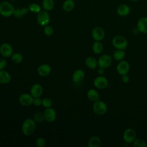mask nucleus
Returning <instances> with one entry per match:
<instances>
[{
    "mask_svg": "<svg viewBox=\"0 0 147 147\" xmlns=\"http://www.w3.org/2000/svg\"><path fill=\"white\" fill-rule=\"evenodd\" d=\"M92 110L97 115H103L107 111V106L105 102L98 99L94 102L92 106Z\"/></svg>",
    "mask_w": 147,
    "mask_h": 147,
    "instance_id": "20e7f679",
    "label": "nucleus"
},
{
    "mask_svg": "<svg viewBox=\"0 0 147 147\" xmlns=\"http://www.w3.org/2000/svg\"><path fill=\"white\" fill-rule=\"evenodd\" d=\"M139 33H140V32H139V30H138V29H137V27L132 29V33H133V34H138Z\"/></svg>",
    "mask_w": 147,
    "mask_h": 147,
    "instance_id": "58836bf2",
    "label": "nucleus"
},
{
    "mask_svg": "<svg viewBox=\"0 0 147 147\" xmlns=\"http://www.w3.org/2000/svg\"><path fill=\"white\" fill-rule=\"evenodd\" d=\"M42 105L45 108L51 107L52 105V102L51 99L48 98H45L42 100Z\"/></svg>",
    "mask_w": 147,
    "mask_h": 147,
    "instance_id": "2f4dec72",
    "label": "nucleus"
},
{
    "mask_svg": "<svg viewBox=\"0 0 147 147\" xmlns=\"http://www.w3.org/2000/svg\"><path fill=\"white\" fill-rule=\"evenodd\" d=\"M11 59L13 62L15 64H19L22 61L23 56L20 53H14L11 56Z\"/></svg>",
    "mask_w": 147,
    "mask_h": 147,
    "instance_id": "cd10ccee",
    "label": "nucleus"
},
{
    "mask_svg": "<svg viewBox=\"0 0 147 147\" xmlns=\"http://www.w3.org/2000/svg\"><path fill=\"white\" fill-rule=\"evenodd\" d=\"M33 104L37 107L40 106L41 105H42V100L39 98H34L33 99Z\"/></svg>",
    "mask_w": 147,
    "mask_h": 147,
    "instance_id": "f704fd0d",
    "label": "nucleus"
},
{
    "mask_svg": "<svg viewBox=\"0 0 147 147\" xmlns=\"http://www.w3.org/2000/svg\"><path fill=\"white\" fill-rule=\"evenodd\" d=\"M46 141L43 137H38L36 141V145L37 147H43L45 145Z\"/></svg>",
    "mask_w": 147,
    "mask_h": 147,
    "instance_id": "72a5a7b5",
    "label": "nucleus"
},
{
    "mask_svg": "<svg viewBox=\"0 0 147 147\" xmlns=\"http://www.w3.org/2000/svg\"><path fill=\"white\" fill-rule=\"evenodd\" d=\"M126 56V52L125 50L122 49H116L113 54V58L118 61L123 60Z\"/></svg>",
    "mask_w": 147,
    "mask_h": 147,
    "instance_id": "5701e85b",
    "label": "nucleus"
},
{
    "mask_svg": "<svg viewBox=\"0 0 147 147\" xmlns=\"http://www.w3.org/2000/svg\"><path fill=\"white\" fill-rule=\"evenodd\" d=\"M128 1L130 2H136L138 1L139 0H128Z\"/></svg>",
    "mask_w": 147,
    "mask_h": 147,
    "instance_id": "ea45409f",
    "label": "nucleus"
},
{
    "mask_svg": "<svg viewBox=\"0 0 147 147\" xmlns=\"http://www.w3.org/2000/svg\"><path fill=\"white\" fill-rule=\"evenodd\" d=\"M121 80L123 83H127L130 80V77L127 74L122 75L121 77Z\"/></svg>",
    "mask_w": 147,
    "mask_h": 147,
    "instance_id": "e433bc0d",
    "label": "nucleus"
},
{
    "mask_svg": "<svg viewBox=\"0 0 147 147\" xmlns=\"http://www.w3.org/2000/svg\"><path fill=\"white\" fill-rule=\"evenodd\" d=\"M28 9L29 10L34 13H38L41 10V6L38 4L35 3H30L28 6Z\"/></svg>",
    "mask_w": 147,
    "mask_h": 147,
    "instance_id": "c85d7f7f",
    "label": "nucleus"
},
{
    "mask_svg": "<svg viewBox=\"0 0 147 147\" xmlns=\"http://www.w3.org/2000/svg\"><path fill=\"white\" fill-rule=\"evenodd\" d=\"M101 145L102 141L98 136H92L88 140V146L89 147H100Z\"/></svg>",
    "mask_w": 147,
    "mask_h": 147,
    "instance_id": "412c9836",
    "label": "nucleus"
},
{
    "mask_svg": "<svg viewBox=\"0 0 147 147\" xmlns=\"http://www.w3.org/2000/svg\"><path fill=\"white\" fill-rule=\"evenodd\" d=\"M34 98L29 94H22L19 97L20 103L24 106H29L33 104Z\"/></svg>",
    "mask_w": 147,
    "mask_h": 147,
    "instance_id": "ddd939ff",
    "label": "nucleus"
},
{
    "mask_svg": "<svg viewBox=\"0 0 147 147\" xmlns=\"http://www.w3.org/2000/svg\"><path fill=\"white\" fill-rule=\"evenodd\" d=\"M92 49L94 53L96 54L100 53L103 49V45L100 41H95L92 45Z\"/></svg>",
    "mask_w": 147,
    "mask_h": 147,
    "instance_id": "a878e982",
    "label": "nucleus"
},
{
    "mask_svg": "<svg viewBox=\"0 0 147 147\" xmlns=\"http://www.w3.org/2000/svg\"><path fill=\"white\" fill-rule=\"evenodd\" d=\"M91 35L92 38L95 41H100L104 38L105 32L102 28L100 26H96L92 30Z\"/></svg>",
    "mask_w": 147,
    "mask_h": 147,
    "instance_id": "9d476101",
    "label": "nucleus"
},
{
    "mask_svg": "<svg viewBox=\"0 0 147 147\" xmlns=\"http://www.w3.org/2000/svg\"><path fill=\"white\" fill-rule=\"evenodd\" d=\"M85 64L90 69H95L98 66V60L94 57L89 56L85 60Z\"/></svg>",
    "mask_w": 147,
    "mask_h": 147,
    "instance_id": "aec40b11",
    "label": "nucleus"
},
{
    "mask_svg": "<svg viewBox=\"0 0 147 147\" xmlns=\"http://www.w3.org/2000/svg\"><path fill=\"white\" fill-rule=\"evenodd\" d=\"M42 6L46 11L52 10L54 7V1L53 0H42Z\"/></svg>",
    "mask_w": 147,
    "mask_h": 147,
    "instance_id": "bb28decb",
    "label": "nucleus"
},
{
    "mask_svg": "<svg viewBox=\"0 0 147 147\" xmlns=\"http://www.w3.org/2000/svg\"><path fill=\"white\" fill-rule=\"evenodd\" d=\"M51 72V68L49 65L47 64H43L40 65L37 68V72L41 76H47Z\"/></svg>",
    "mask_w": 147,
    "mask_h": 147,
    "instance_id": "f3484780",
    "label": "nucleus"
},
{
    "mask_svg": "<svg viewBox=\"0 0 147 147\" xmlns=\"http://www.w3.org/2000/svg\"><path fill=\"white\" fill-rule=\"evenodd\" d=\"M134 147H146L147 144L142 138H136L133 142Z\"/></svg>",
    "mask_w": 147,
    "mask_h": 147,
    "instance_id": "c756f323",
    "label": "nucleus"
},
{
    "mask_svg": "<svg viewBox=\"0 0 147 147\" xmlns=\"http://www.w3.org/2000/svg\"><path fill=\"white\" fill-rule=\"evenodd\" d=\"M75 5V4L74 0H65L63 3L62 7L64 11L70 12L74 9Z\"/></svg>",
    "mask_w": 147,
    "mask_h": 147,
    "instance_id": "4be33fe9",
    "label": "nucleus"
},
{
    "mask_svg": "<svg viewBox=\"0 0 147 147\" xmlns=\"http://www.w3.org/2000/svg\"><path fill=\"white\" fill-rule=\"evenodd\" d=\"M105 72V68L102 67H99L97 69V73L99 75H103Z\"/></svg>",
    "mask_w": 147,
    "mask_h": 147,
    "instance_id": "4c0bfd02",
    "label": "nucleus"
},
{
    "mask_svg": "<svg viewBox=\"0 0 147 147\" xmlns=\"http://www.w3.org/2000/svg\"><path fill=\"white\" fill-rule=\"evenodd\" d=\"M37 23L41 26H46L48 25L50 21V16L48 11L45 10H41L37 16Z\"/></svg>",
    "mask_w": 147,
    "mask_h": 147,
    "instance_id": "39448f33",
    "label": "nucleus"
},
{
    "mask_svg": "<svg viewBox=\"0 0 147 147\" xmlns=\"http://www.w3.org/2000/svg\"><path fill=\"white\" fill-rule=\"evenodd\" d=\"M7 65V62L4 59H0V70L3 69Z\"/></svg>",
    "mask_w": 147,
    "mask_h": 147,
    "instance_id": "c9c22d12",
    "label": "nucleus"
},
{
    "mask_svg": "<svg viewBox=\"0 0 147 147\" xmlns=\"http://www.w3.org/2000/svg\"><path fill=\"white\" fill-rule=\"evenodd\" d=\"M137 28L140 33L146 34L147 33V17H141L137 22Z\"/></svg>",
    "mask_w": 147,
    "mask_h": 147,
    "instance_id": "2eb2a0df",
    "label": "nucleus"
},
{
    "mask_svg": "<svg viewBox=\"0 0 147 147\" xmlns=\"http://www.w3.org/2000/svg\"><path fill=\"white\" fill-rule=\"evenodd\" d=\"M28 11H29V9L25 7H22L21 9L17 8V9H15L13 15L15 17L17 18H20L22 17L23 16H24L25 14H26Z\"/></svg>",
    "mask_w": 147,
    "mask_h": 147,
    "instance_id": "393cba45",
    "label": "nucleus"
},
{
    "mask_svg": "<svg viewBox=\"0 0 147 147\" xmlns=\"http://www.w3.org/2000/svg\"><path fill=\"white\" fill-rule=\"evenodd\" d=\"M22 131L25 136H30L35 131L36 128V121L33 119L28 118L22 124Z\"/></svg>",
    "mask_w": 147,
    "mask_h": 147,
    "instance_id": "f257e3e1",
    "label": "nucleus"
},
{
    "mask_svg": "<svg viewBox=\"0 0 147 147\" xmlns=\"http://www.w3.org/2000/svg\"><path fill=\"white\" fill-rule=\"evenodd\" d=\"M43 92V88L40 84H33L30 89V94L33 98L40 97Z\"/></svg>",
    "mask_w": 147,
    "mask_h": 147,
    "instance_id": "dca6fc26",
    "label": "nucleus"
},
{
    "mask_svg": "<svg viewBox=\"0 0 147 147\" xmlns=\"http://www.w3.org/2000/svg\"><path fill=\"white\" fill-rule=\"evenodd\" d=\"M11 77L10 74L3 70H0V83L1 84H7L10 82Z\"/></svg>",
    "mask_w": 147,
    "mask_h": 147,
    "instance_id": "6ab92c4d",
    "label": "nucleus"
},
{
    "mask_svg": "<svg viewBox=\"0 0 147 147\" xmlns=\"http://www.w3.org/2000/svg\"><path fill=\"white\" fill-rule=\"evenodd\" d=\"M87 95L88 99L93 102L96 101L97 100L99 99V95L98 92L95 89L89 90L87 92Z\"/></svg>",
    "mask_w": 147,
    "mask_h": 147,
    "instance_id": "b1692460",
    "label": "nucleus"
},
{
    "mask_svg": "<svg viewBox=\"0 0 147 147\" xmlns=\"http://www.w3.org/2000/svg\"><path fill=\"white\" fill-rule=\"evenodd\" d=\"M137 135L134 130L131 128L126 129L123 133V140L127 144H131L136 138Z\"/></svg>",
    "mask_w": 147,
    "mask_h": 147,
    "instance_id": "0eeeda50",
    "label": "nucleus"
},
{
    "mask_svg": "<svg viewBox=\"0 0 147 147\" xmlns=\"http://www.w3.org/2000/svg\"><path fill=\"white\" fill-rule=\"evenodd\" d=\"M33 119L38 122H42L44 119V114L41 113H37L34 115L33 117Z\"/></svg>",
    "mask_w": 147,
    "mask_h": 147,
    "instance_id": "473e14b6",
    "label": "nucleus"
},
{
    "mask_svg": "<svg viewBox=\"0 0 147 147\" xmlns=\"http://www.w3.org/2000/svg\"><path fill=\"white\" fill-rule=\"evenodd\" d=\"M15 8L10 2L3 1L0 3V14L5 17H10L13 15Z\"/></svg>",
    "mask_w": 147,
    "mask_h": 147,
    "instance_id": "f03ea898",
    "label": "nucleus"
},
{
    "mask_svg": "<svg viewBox=\"0 0 147 147\" xmlns=\"http://www.w3.org/2000/svg\"><path fill=\"white\" fill-rule=\"evenodd\" d=\"M108 84L107 79L103 75H99L94 80V85L98 89H105L107 87Z\"/></svg>",
    "mask_w": 147,
    "mask_h": 147,
    "instance_id": "1a4fd4ad",
    "label": "nucleus"
},
{
    "mask_svg": "<svg viewBox=\"0 0 147 147\" xmlns=\"http://www.w3.org/2000/svg\"><path fill=\"white\" fill-rule=\"evenodd\" d=\"M116 69L118 74L121 76L127 74L130 69L129 63L126 60H121L117 64Z\"/></svg>",
    "mask_w": 147,
    "mask_h": 147,
    "instance_id": "6e6552de",
    "label": "nucleus"
},
{
    "mask_svg": "<svg viewBox=\"0 0 147 147\" xmlns=\"http://www.w3.org/2000/svg\"><path fill=\"white\" fill-rule=\"evenodd\" d=\"M112 45L116 49L125 50L128 45L126 38L121 35L114 36L112 39Z\"/></svg>",
    "mask_w": 147,
    "mask_h": 147,
    "instance_id": "7ed1b4c3",
    "label": "nucleus"
},
{
    "mask_svg": "<svg viewBox=\"0 0 147 147\" xmlns=\"http://www.w3.org/2000/svg\"><path fill=\"white\" fill-rule=\"evenodd\" d=\"M43 114L44 119L48 122H52L55 121L56 118V113L55 110L51 107L46 108Z\"/></svg>",
    "mask_w": 147,
    "mask_h": 147,
    "instance_id": "9b49d317",
    "label": "nucleus"
},
{
    "mask_svg": "<svg viewBox=\"0 0 147 147\" xmlns=\"http://www.w3.org/2000/svg\"><path fill=\"white\" fill-rule=\"evenodd\" d=\"M85 78V73L83 70L78 69L73 73L72 80L74 83H79L82 82Z\"/></svg>",
    "mask_w": 147,
    "mask_h": 147,
    "instance_id": "a211bd4d",
    "label": "nucleus"
},
{
    "mask_svg": "<svg viewBox=\"0 0 147 147\" xmlns=\"http://www.w3.org/2000/svg\"><path fill=\"white\" fill-rule=\"evenodd\" d=\"M131 12L130 7L127 4H121L117 8V13L120 17H126Z\"/></svg>",
    "mask_w": 147,
    "mask_h": 147,
    "instance_id": "4468645a",
    "label": "nucleus"
},
{
    "mask_svg": "<svg viewBox=\"0 0 147 147\" xmlns=\"http://www.w3.org/2000/svg\"><path fill=\"white\" fill-rule=\"evenodd\" d=\"M44 33L46 36H51L53 33V29L51 26L47 25L44 28Z\"/></svg>",
    "mask_w": 147,
    "mask_h": 147,
    "instance_id": "7c9ffc66",
    "label": "nucleus"
},
{
    "mask_svg": "<svg viewBox=\"0 0 147 147\" xmlns=\"http://www.w3.org/2000/svg\"><path fill=\"white\" fill-rule=\"evenodd\" d=\"M13 48L9 43H3L0 46V53L5 57H9L13 54Z\"/></svg>",
    "mask_w": 147,
    "mask_h": 147,
    "instance_id": "f8f14e48",
    "label": "nucleus"
},
{
    "mask_svg": "<svg viewBox=\"0 0 147 147\" xmlns=\"http://www.w3.org/2000/svg\"><path fill=\"white\" fill-rule=\"evenodd\" d=\"M113 63V59L110 55L104 54L101 55L98 59V64L99 67L107 68L109 67Z\"/></svg>",
    "mask_w": 147,
    "mask_h": 147,
    "instance_id": "423d86ee",
    "label": "nucleus"
}]
</instances>
